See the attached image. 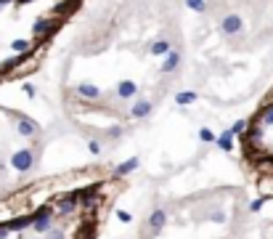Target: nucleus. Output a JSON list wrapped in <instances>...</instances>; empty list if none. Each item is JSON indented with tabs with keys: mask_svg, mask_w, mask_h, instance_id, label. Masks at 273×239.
Returning <instances> with one entry per match:
<instances>
[{
	"mask_svg": "<svg viewBox=\"0 0 273 239\" xmlns=\"http://www.w3.org/2000/svg\"><path fill=\"white\" fill-rule=\"evenodd\" d=\"M128 175L88 162L0 189V239H101Z\"/></svg>",
	"mask_w": 273,
	"mask_h": 239,
	"instance_id": "1",
	"label": "nucleus"
},
{
	"mask_svg": "<svg viewBox=\"0 0 273 239\" xmlns=\"http://www.w3.org/2000/svg\"><path fill=\"white\" fill-rule=\"evenodd\" d=\"M88 0H0V88L35 75Z\"/></svg>",
	"mask_w": 273,
	"mask_h": 239,
	"instance_id": "2",
	"label": "nucleus"
}]
</instances>
